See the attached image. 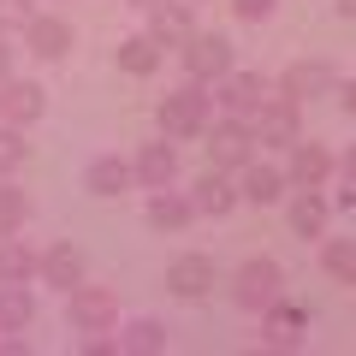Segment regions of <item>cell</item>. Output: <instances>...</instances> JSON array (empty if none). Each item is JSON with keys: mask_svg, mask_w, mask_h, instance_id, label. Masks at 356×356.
Masks as SVG:
<instances>
[{"mask_svg": "<svg viewBox=\"0 0 356 356\" xmlns=\"http://www.w3.org/2000/svg\"><path fill=\"white\" fill-rule=\"evenodd\" d=\"M208 113H214V95H208V83H178L161 95V137L166 143H191L208 131Z\"/></svg>", "mask_w": 356, "mask_h": 356, "instance_id": "1", "label": "cell"}, {"mask_svg": "<svg viewBox=\"0 0 356 356\" xmlns=\"http://www.w3.org/2000/svg\"><path fill=\"white\" fill-rule=\"evenodd\" d=\"M250 137L255 143H267V149H291L297 137H303V102H291V95H261V102L250 107Z\"/></svg>", "mask_w": 356, "mask_h": 356, "instance_id": "2", "label": "cell"}, {"mask_svg": "<svg viewBox=\"0 0 356 356\" xmlns=\"http://www.w3.org/2000/svg\"><path fill=\"white\" fill-rule=\"evenodd\" d=\"M273 297H285V267L273 261V255H250V261L238 267V280H232V303H238L243 315H261Z\"/></svg>", "mask_w": 356, "mask_h": 356, "instance_id": "3", "label": "cell"}, {"mask_svg": "<svg viewBox=\"0 0 356 356\" xmlns=\"http://www.w3.org/2000/svg\"><path fill=\"white\" fill-rule=\"evenodd\" d=\"M65 321H72V332H113L119 327V297L107 291V285L77 280L72 291H65Z\"/></svg>", "mask_w": 356, "mask_h": 356, "instance_id": "4", "label": "cell"}, {"mask_svg": "<svg viewBox=\"0 0 356 356\" xmlns=\"http://www.w3.org/2000/svg\"><path fill=\"white\" fill-rule=\"evenodd\" d=\"M184 72L196 77V83H214V77L232 72V42L220 36V30H191V42H184Z\"/></svg>", "mask_w": 356, "mask_h": 356, "instance_id": "5", "label": "cell"}, {"mask_svg": "<svg viewBox=\"0 0 356 356\" xmlns=\"http://www.w3.org/2000/svg\"><path fill=\"white\" fill-rule=\"evenodd\" d=\"M42 107H48V89L42 83H30V77H0V125H36L42 119Z\"/></svg>", "mask_w": 356, "mask_h": 356, "instance_id": "6", "label": "cell"}, {"mask_svg": "<svg viewBox=\"0 0 356 356\" xmlns=\"http://www.w3.org/2000/svg\"><path fill=\"white\" fill-rule=\"evenodd\" d=\"M208 161L220 166V172H243V166L255 161V137L243 119H220L214 131H208Z\"/></svg>", "mask_w": 356, "mask_h": 356, "instance_id": "7", "label": "cell"}, {"mask_svg": "<svg viewBox=\"0 0 356 356\" xmlns=\"http://www.w3.org/2000/svg\"><path fill=\"white\" fill-rule=\"evenodd\" d=\"M280 89L291 102H315V95H332V89H339V72H332L327 60H291L280 72Z\"/></svg>", "mask_w": 356, "mask_h": 356, "instance_id": "8", "label": "cell"}, {"mask_svg": "<svg viewBox=\"0 0 356 356\" xmlns=\"http://www.w3.org/2000/svg\"><path fill=\"white\" fill-rule=\"evenodd\" d=\"M267 95V83H261V72H226V77H214V107L226 119H250V107Z\"/></svg>", "mask_w": 356, "mask_h": 356, "instance_id": "9", "label": "cell"}, {"mask_svg": "<svg viewBox=\"0 0 356 356\" xmlns=\"http://www.w3.org/2000/svg\"><path fill=\"white\" fill-rule=\"evenodd\" d=\"M166 291H172L178 303H202V297L214 291V261H208V255H178V261L166 267Z\"/></svg>", "mask_w": 356, "mask_h": 356, "instance_id": "10", "label": "cell"}, {"mask_svg": "<svg viewBox=\"0 0 356 356\" xmlns=\"http://www.w3.org/2000/svg\"><path fill=\"white\" fill-rule=\"evenodd\" d=\"M303 332H309V315H303L297 303L273 297V303L261 309V339L273 344V350H297V344H303Z\"/></svg>", "mask_w": 356, "mask_h": 356, "instance_id": "11", "label": "cell"}, {"mask_svg": "<svg viewBox=\"0 0 356 356\" xmlns=\"http://www.w3.org/2000/svg\"><path fill=\"white\" fill-rule=\"evenodd\" d=\"M332 172H339V161H332L321 143H303V137L291 143V166H285V178H291L297 191H321Z\"/></svg>", "mask_w": 356, "mask_h": 356, "instance_id": "12", "label": "cell"}, {"mask_svg": "<svg viewBox=\"0 0 356 356\" xmlns=\"http://www.w3.org/2000/svg\"><path fill=\"white\" fill-rule=\"evenodd\" d=\"M191 30H196L191 0H154V6H149V36L161 42V48H184Z\"/></svg>", "mask_w": 356, "mask_h": 356, "instance_id": "13", "label": "cell"}, {"mask_svg": "<svg viewBox=\"0 0 356 356\" xmlns=\"http://www.w3.org/2000/svg\"><path fill=\"white\" fill-rule=\"evenodd\" d=\"M24 48L36 54V60H65V54H72V24H65L60 13H36L24 24Z\"/></svg>", "mask_w": 356, "mask_h": 356, "instance_id": "14", "label": "cell"}, {"mask_svg": "<svg viewBox=\"0 0 356 356\" xmlns=\"http://www.w3.org/2000/svg\"><path fill=\"white\" fill-rule=\"evenodd\" d=\"M131 184H137V172H131V161H119V154H95V161L83 166V191L89 196H125Z\"/></svg>", "mask_w": 356, "mask_h": 356, "instance_id": "15", "label": "cell"}, {"mask_svg": "<svg viewBox=\"0 0 356 356\" xmlns=\"http://www.w3.org/2000/svg\"><path fill=\"white\" fill-rule=\"evenodd\" d=\"M191 202H196V214H208V220H226L232 208L243 202V196H238V184H232V178L220 172V166H208V172L196 178V191H191Z\"/></svg>", "mask_w": 356, "mask_h": 356, "instance_id": "16", "label": "cell"}, {"mask_svg": "<svg viewBox=\"0 0 356 356\" xmlns=\"http://www.w3.org/2000/svg\"><path fill=\"white\" fill-rule=\"evenodd\" d=\"M131 172H137V184H143V191H166V184H172V178H178V149H172V143H149V149H143L137 154V161H131Z\"/></svg>", "mask_w": 356, "mask_h": 356, "instance_id": "17", "label": "cell"}, {"mask_svg": "<svg viewBox=\"0 0 356 356\" xmlns=\"http://www.w3.org/2000/svg\"><path fill=\"white\" fill-rule=\"evenodd\" d=\"M36 280H42V285H54V291H72V285L83 280V255H77L72 243H54V250H42Z\"/></svg>", "mask_w": 356, "mask_h": 356, "instance_id": "18", "label": "cell"}, {"mask_svg": "<svg viewBox=\"0 0 356 356\" xmlns=\"http://www.w3.org/2000/svg\"><path fill=\"white\" fill-rule=\"evenodd\" d=\"M191 220H196V202H191V196H178L172 184L149 196V226H154V232H184Z\"/></svg>", "mask_w": 356, "mask_h": 356, "instance_id": "19", "label": "cell"}, {"mask_svg": "<svg viewBox=\"0 0 356 356\" xmlns=\"http://www.w3.org/2000/svg\"><path fill=\"white\" fill-rule=\"evenodd\" d=\"M119 332V350L125 356H161L166 350V327L154 315H137V321H125V327H113Z\"/></svg>", "mask_w": 356, "mask_h": 356, "instance_id": "20", "label": "cell"}, {"mask_svg": "<svg viewBox=\"0 0 356 356\" xmlns=\"http://www.w3.org/2000/svg\"><path fill=\"white\" fill-rule=\"evenodd\" d=\"M285 220H291L297 238H327V196L321 191H297L291 208H285Z\"/></svg>", "mask_w": 356, "mask_h": 356, "instance_id": "21", "label": "cell"}, {"mask_svg": "<svg viewBox=\"0 0 356 356\" xmlns=\"http://www.w3.org/2000/svg\"><path fill=\"white\" fill-rule=\"evenodd\" d=\"M285 184H291V178L280 172V166H243V184H238V196L243 202H255V208H267V202H280L285 196Z\"/></svg>", "mask_w": 356, "mask_h": 356, "instance_id": "22", "label": "cell"}, {"mask_svg": "<svg viewBox=\"0 0 356 356\" xmlns=\"http://www.w3.org/2000/svg\"><path fill=\"white\" fill-rule=\"evenodd\" d=\"M119 72L125 77H154L161 72V42L143 30V36H125L119 42Z\"/></svg>", "mask_w": 356, "mask_h": 356, "instance_id": "23", "label": "cell"}, {"mask_svg": "<svg viewBox=\"0 0 356 356\" xmlns=\"http://www.w3.org/2000/svg\"><path fill=\"white\" fill-rule=\"evenodd\" d=\"M36 261H42V255L13 232V238L0 243V285H30V280H36Z\"/></svg>", "mask_w": 356, "mask_h": 356, "instance_id": "24", "label": "cell"}, {"mask_svg": "<svg viewBox=\"0 0 356 356\" xmlns=\"http://www.w3.org/2000/svg\"><path fill=\"white\" fill-rule=\"evenodd\" d=\"M36 321V297L24 285H0V332H24Z\"/></svg>", "mask_w": 356, "mask_h": 356, "instance_id": "25", "label": "cell"}, {"mask_svg": "<svg viewBox=\"0 0 356 356\" xmlns=\"http://www.w3.org/2000/svg\"><path fill=\"white\" fill-rule=\"evenodd\" d=\"M321 267H327V280L356 285V238H327L321 243Z\"/></svg>", "mask_w": 356, "mask_h": 356, "instance_id": "26", "label": "cell"}, {"mask_svg": "<svg viewBox=\"0 0 356 356\" xmlns=\"http://www.w3.org/2000/svg\"><path fill=\"white\" fill-rule=\"evenodd\" d=\"M24 214H30V196L18 191L13 178H0V238H13V232H24Z\"/></svg>", "mask_w": 356, "mask_h": 356, "instance_id": "27", "label": "cell"}, {"mask_svg": "<svg viewBox=\"0 0 356 356\" xmlns=\"http://www.w3.org/2000/svg\"><path fill=\"white\" fill-rule=\"evenodd\" d=\"M24 154H30L24 131H18V125H0V178H13L18 166H24Z\"/></svg>", "mask_w": 356, "mask_h": 356, "instance_id": "28", "label": "cell"}, {"mask_svg": "<svg viewBox=\"0 0 356 356\" xmlns=\"http://www.w3.org/2000/svg\"><path fill=\"white\" fill-rule=\"evenodd\" d=\"M30 18H36V0H0V36L6 30H24Z\"/></svg>", "mask_w": 356, "mask_h": 356, "instance_id": "29", "label": "cell"}, {"mask_svg": "<svg viewBox=\"0 0 356 356\" xmlns=\"http://www.w3.org/2000/svg\"><path fill=\"white\" fill-rule=\"evenodd\" d=\"M273 6H280V0H232V13H238L243 24H267V18H273Z\"/></svg>", "mask_w": 356, "mask_h": 356, "instance_id": "30", "label": "cell"}, {"mask_svg": "<svg viewBox=\"0 0 356 356\" xmlns=\"http://www.w3.org/2000/svg\"><path fill=\"white\" fill-rule=\"evenodd\" d=\"M332 95H339V102H344V113L356 119V77H350V83H339V89H332Z\"/></svg>", "mask_w": 356, "mask_h": 356, "instance_id": "31", "label": "cell"}, {"mask_svg": "<svg viewBox=\"0 0 356 356\" xmlns=\"http://www.w3.org/2000/svg\"><path fill=\"white\" fill-rule=\"evenodd\" d=\"M339 172H344V184H350V191H356V143H350V149H344V161H339Z\"/></svg>", "mask_w": 356, "mask_h": 356, "instance_id": "32", "label": "cell"}, {"mask_svg": "<svg viewBox=\"0 0 356 356\" xmlns=\"http://www.w3.org/2000/svg\"><path fill=\"white\" fill-rule=\"evenodd\" d=\"M13 72V48H6V36H0V77Z\"/></svg>", "mask_w": 356, "mask_h": 356, "instance_id": "33", "label": "cell"}, {"mask_svg": "<svg viewBox=\"0 0 356 356\" xmlns=\"http://www.w3.org/2000/svg\"><path fill=\"white\" fill-rule=\"evenodd\" d=\"M339 13H344V18H356V0H339Z\"/></svg>", "mask_w": 356, "mask_h": 356, "instance_id": "34", "label": "cell"}, {"mask_svg": "<svg viewBox=\"0 0 356 356\" xmlns=\"http://www.w3.org/2000/svg\"><path fill=\"white\" fill-rule=\"evenodd\" d=\"M131 6H143V13H149V6H154V0H131Z\"/></svg>", "mask_w": 356, "mask_h": 356, "instance_id": "35", "label": "cell"}]
</instances>
